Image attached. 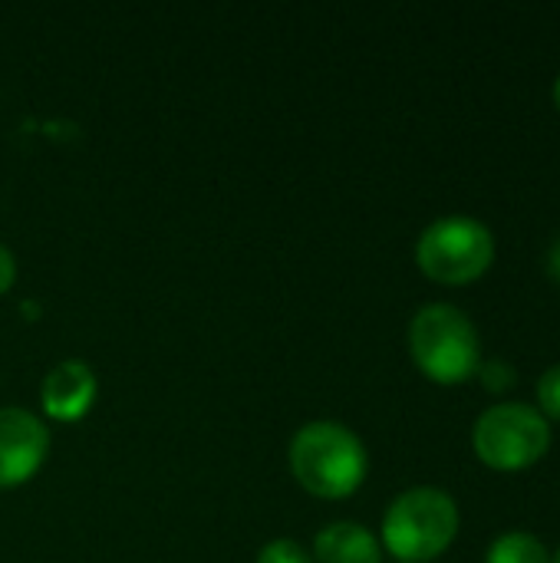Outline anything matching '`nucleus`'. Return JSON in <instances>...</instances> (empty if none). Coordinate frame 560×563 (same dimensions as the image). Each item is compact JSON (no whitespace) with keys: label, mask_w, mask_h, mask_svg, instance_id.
I'll list each match as a JSON object with an SVG mask.
<instances>
[{"label":"nucleus","mask_w":560,"mask_h":563,"mask_svg":"<svg viewBox=\"0 0 560 563\" xmlns=\"http://www.w3.org/2000/svg\"><path fill=\"white\" fill-rule=\"evenodd\" d=\"M366 449L340 422H307L290 439V472L317 498H347L366 478Z\"/></svg>","instance_id":"f257e3e1"},{"label":"nucleus","mask_w":560,"mask_h":563,"mask_svg":"<svg viewBox=\"0 0 560 563\" xmlns=\"http://www.w3.org/2000/svg\"><path fill=\"white\" fill-rule=\"evenodd\" d=\"M409 353L436 383H465L482 366L475 323L452 303H429L409 323Z\"/></svg>","instance_id":"f03ea898"},{"label":"nucleus","mask_w":560,"mask_h":563,"mask_svg":"<svg viewBox=\"0 0 560 563\" xmlns=\"http://www.w3.org/2000/svg\"><path fill=\"white\" fill-rule=\"evenodd\" d=\"M459 534V508L439 488L403 492L383 518V544L399 563H426L446 554Z\"/></svg>","instance_id":"7ed1b4c3"},{"label":"nucleus","mask_w":560,"mask_h":563,"mask_svg":"<svg viewBox=\"0 0 560 563\" xmlns=\"http://www.w3.org/2000/svg\"><path fill=\"white\" fill-rule=\"evenodd\" d=\"M416 261L426 277L439 284H469L482 277L495 261L492 231L465 214L432 221L416 244Z\"/></svg>","instance_id":"20e7f679"},{"label":"nucleus","mask_w":560,"mask_h":563,"mask_svg":"<svg viewBox=\"0 0 560 563\" xmlns=\"http://www.w3.org/2000/svg\"><path fill=\"white\" fill-rule=\"evenodd\" d=\"M472 442L488 468L521 472L551 449V426L535 406L498 402L479 416Z\"/></svg>","instance_id":"39448f33"},{"label":"nucleus","mask_w":560,"mask_h":563,"mask_svg":"<svg viewBox=\"0 0 560 563\" xmlns=\"http://www.w3.org/2000/svg\"><path fill=\"white\" fill-rule=\"evenodd\" d=\"M50 452V429L26 409H0V488L30 482Z\"/></svg>","instance_id":"423d86ee"},{"label":"nucleus","mask_w":560,"mask_h":563,"mask_svg":"<svg viewBox=\"0 0 560 563\" xmlns=\"http://www.w3.org/2000/svg\"><path fill=\"white\" fill-rule=\"evenodd\" d=\"M96 373L89 363L83 360H63L56 363L46 379H43V389H40V399H43V409L50 419L56 422H76L83 419L92 402H96Z\"/></svg>","instance_id":"0eeeda50"},{"label":"nucleus","mask_w":560,"mask_h":563,"mask_svg":"<svg viewBox=\"0 0 560 563\" xmlns=\"http://www.w3.org/2000/svg\"><path fill=\"white\" fill-rule=\"evenodd\" d=\"M317 563H383L380 541L356 521H333L314 541Z\"/></svg>","instance_id":"6e6552de"},{"label":"nucleus","mask_w":560,"mask_h":563,"mask_svg":"<svg viewBox=\"0 0 560 563\" xmlns=\"http://www.w3.org/2000/svg\"><path fill=\"white\" fill-rule=\"evenodd\" d=\"M485 563H551V554H548V548L535 534L512 531V534H502L488 548Z\"/></svg>","instance_id":"1a4fd4ad"},{"label":"nucleus","mask_w":560,"mask_h":563,"mask_svg":"<svg viewBox=\"0 0 560 563\" xmlns=\"http://www.w3.org/2000/svg\"><path fill=\"white\" fill-rule=\"evenodd\" d=\"M538 402H541V416L545 419H558L560 422V363L545 369V376L538 379Z\"/></svg>","instance_id":"9d476101"},{"label":"nucleus","mask_w":560,"mask_h":563,"mask_svg":"<svg viewBox=\"0 0 560 563\" xmlns=\"http://www.w3.org/2000/svg\"><path fill=\"white\" fill-rule=\"evenodd\" d=\"M257 563H317L297 541H287V538H281V541H271V544H264L261 548V554H257Z\"/></svg>","instance_id":"9b49d317"},{"label":"nucleus","mask_w":560,"mask_h":563,"mask_svg":"<svg viewBox=\"0 0 560 563\" xmlns=\"http://www.w3.org/2000/svg\"><path fill=\"white\" fill-rule=\"evenodd\" d=\"M479 369H482L485 386H488V389H495V393H502V389H508V386L515 383L512 366H508V363H502V360H492V363H485V366H479Z\"/></svg>","instance_id":"f8f14e48"},{"label":"nucleus","mask_w":560,"mask_h":563,"mask_svg":"<svg viewBox=\"0 0 560 563\" xmlns=\"http://www.w3.org/2000/svg\"><path fill=\"white\" fill-rule=\"evenodd\" d=\"M13 277H17V261H13V254L0 244V294L10 290Z\"/></svg>","instance_id":"ddd939ff"},{"label":"nucleus","mask_w":560,"mask_h":563,"mask_svg":"<svg viewBox=\"0 0 560 563\" xmlns=\"http://www.w3.org/2000/svg\"><path fill=\"white\" fill-rule=\"evenodd\" d=\"M548 271L554 274V280H560V238L551 244V254H548Z\"/></svg>","instance_id":"4468645a"},{"label":"nucleus","mask_w":560,"mask_h":563,"mask_svg":"<svg viewBox=\"0 0 560 563\" xmlns=\"http://www.w3.org/2000/svg\"><path fill=\"white\" fill-rule=\"evenodd\" d=\"M554 102H558V109H560V76H558V82H554Z\"/></svg>","instance_id":"2eb2a0df"},{"label":"nucleus","mask_w":560,"mask_h":563,"mask_svg":"<svg viewBox=\"0 0 560 563\" xmlns=\"http://www.w3.org/2000/svg\"><path fill=\"white\" fill-rule=\"evenodd\" d=\"M551 563H560V551H558V554H554V558H551Z\"/></svg>","instance_id":"dca6fc26"}]
</instances>
